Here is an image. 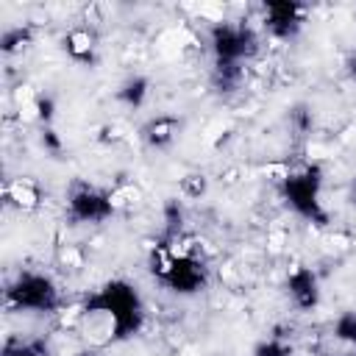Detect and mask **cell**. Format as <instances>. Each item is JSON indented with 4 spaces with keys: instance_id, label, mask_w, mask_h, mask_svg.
Instances as JSON below:
<instances>
[{
    "instance_id": "6da1fadb",
    "label": "cell",
    "mask_w": 356,
    "mask_h": 356,
    "mask_svg": "<svg viewBox=\"0 0 356 356\" xmlns=\"http://www.w3.org/2000/svg\"><path fill=\"white\" fill-rule=\"evenodd\" d=\"M83 312L106 314L111 320V339H117V342L131 339L145 325V303H142L136 286L122 278H111L95 295H89Z\"/></svg>"
},
{
    "instance_id": "7a4b0ae2",
    "label": "cell",
    "mask_w": 356,
    "mask_h": 356,
    "mask_svg": "<svg viewBox=\"0 0 356 356\" xmlns=\"http://www.w3.org/2000/svg\"><path fill=\"white\" fill-rule=\"evenodd\" d=\"M150 273L175 295H195L209 284L206 264L192 253H178L172 245H159L153 250Z\"/></svg>"
},
{
    "instance_id": "3957f363",
    "label": "cell",
    "mask_w": 356,
    "mask_h": 356,
    "mask_svg": "<svg viewBox=\"0 0 356 356\" xmlns=\"http://www.w3.org/2000/svg\"><path fill=\"white\" fill-rule=\"evenodd\" d=\"M320 189H323V170L320 164H306L295 172H286L281 178V195L284 200L306 220L314 225H325L328 214L320 203Z\"/></svg>"
},
{
    "instance_id": "277c9868",
    "label": "cell",
    "mask_w": 356,
    "mask_h": 356,
    "mask_svg": "<svg viewBox=\"0 0 356 356\" xmlns=\"http://www.w3.org/2000/svg\"><path fill=\"white\" fill-rule=\"evenodd\" d=\"M209 44H211L214 61H220V64H242L245 58L256 56L259 36L248 25L217 22L209 31Z\"/></svg>"
},
{
    "instance_id": "5b68a950",
    "label": "cell",
    "mask_w": 356,
    "mask_h": 356,
    "mask_svg": "<svg viewBox=\"0 0 356 356\" xmlns=\"http://www.w3.org/2000/svg\"><path fill=\"white\" fill-rule=\"evenodd\" d=\"M14 309L25 312H53L58 306V289L44 273H22L6 292Z\"/></svg>"
},
{
    "instance_id": "8992f818",
    "label": "cell",
    "mask_w": 356,
    "mask_h": 356,
    "mask_svg": "<svg viewBox=\"0 0 356 356\" xmlns=\"http://www.w3.org/2000/svg\"><path fill=\"white\" fill-rule=\"evenodd\" d=\"M67 211L75 222H103L114 214V203H111V195L97 186L72 184L67 195Z\"/></svg>"
},
{
    "instance_id": "52a82bcc",
    "label": "cell",
    "mask_w": 356,
    "mask_h": 356,
    "mask_svg": "<svg viewBox=\"0 0 356 356\" xmlns=\"http://www.w3.org/2000/svg\"><path fill=\"white\" fill-rule=\"evenodd\" d=\"M306 6L295 0H273L264 6V25L275 39H292L303 28Z\"/></svg>"
},
{
    "instance_id": "ba28073f",
    "label": "cell",
    "mask_w": 356,
    "mask_h": 356,
    "mask_svg": "<svg viewBox=\"0 0 356 356\" xmlns=\"http://www.w3.org/2000/svg\"><path fill=\"white\" fill-rule=\"evenodd\" d=\"M286 289H289L292 303L303 312H312L320 303V281L312 267H295L286 275Z\"/></svg>"
},
{
    "instance_id": "9c48e42d",
    "label": "cell",
    "mask_w": 356,
    "mask_h": 356,
    "mask_svg": "<svg viewBox=\"0 0 356 356\" xmlns=\"http://www.w3.org/2000/svg\"><path fill=\"white\" fill-rule=\"evenodd\" d=\"M178 128H181V122H178L175 117L161 114V117H153L150 122H145L142 139H145L147 147L161 150V147H170V145H172V139L178 136Z\"/></svg>"
},
{
    "instance_id": "30bf717a",
    "label": "cell",
    "mask_w": 356,
    "mask_h": 356,
    "mask_svg": "<svg viewBox=\"0 0 356 356\" xmlns=\"http://www.w3.org/2000/svg\"><path fill=\"white\" fill-rule=\"evenodd\" d=\"M64 50L75 58V61H83V64H92L95 61V50H97V39L89 28H75L64 36Z\"/></svg>"
},
{
    "instance_id": "8fae6325",
    "label": "cell",
    "mask_w": 356,
    "mask_h": 356,
    "mask_svg": "<svg viewBox=\"0 0 356 356\" xmlns=\"http://www.w3.org/2000/svg\"><path fill=\"white\" fill-rule=\"evenodd\" d=\"M147 92H150V81L145 75H131L120 83L117 89V100L125 103L128 108H139L145 100H147Z\"/></svg>"
},
{
    "instance_id": "7c38bea8",
    "label": "cell",
    "mask_w": 356,
    "mask_h": 356,
    "mask_svg": "<svg viewBox=\"0 0 356 356\" xmlns=\"http://www.w3.org/2000/svg\"><path fill=\"white\" fill-rule=\"evenodd\" d=\"M6 197L17 206V209H36L39 206V189L28 181H14L8 189H6Z\"/></svg>"
},
{
    "instance_id": "4fadbf2b",
    "label": "cell",
    "mask_w": 356,
    "mask_h": 356,
    "mask_svg": "<svg viewBox=\"0 0 356 356\" xmlns=\"http://www.w3.org/2000/svg\"><path fill=\"white\" fill-rule=\"evenodd\" d=\"M31 39H33V33H31V28H8V31H3V39H0V47H3V53H19L22 47H28L31 44Z\"/></svg>"
},
{
    "instance_id": "5bb4252c",
    "label": "cell",
    "mask_w": 356,
    "mask_h": 356,
    "mask_svg": "<svg viewBox=\"0 0 356 356\" xmlns=\"http://www.w3.org/2000/svg\"><path fill=\"white\" fill-rule=\"evenodd\" d=\"M334 337L356 350V312H342L334 323Z\"/></svg>"
},
{
    "instance_id": "9a60e30c",
    "label": "cell",
    "mask_w": 356,
    "mask_h": 356,
    "mask_svg": "<svg viewBox=\"0 0 356 356\" xmlns=\"http://www.w3.org/2000/svg\"><path fill=\"white\" fill-rule=\"evenodd\" d=\"M242 78V64H220L214 61V83L222 89H234Z\"/></svg>"
},
{
    "instance_id": "2e32d148",
    "label": "cell",
    "mask_w": 356,
    "mask_h": 356,
    "mask_svg": "<svg viewBox=\"0 0 356 356\" xmlns=\"http://www.w3.org/2000/svg\"><path fill=\"white\" fill-rule=\"evenodd\" d=\"M253 356H292V348H289L284 339L273 337V339L259 342V345L253 348Z\"/></svg>"
},
{
    "instance_id": "e0dca14e",
    "label": "cell",
    "mask_w": 356,
    "mask_h": 356,
    "mask_svg": "<svg viewBox=\"0 0 356 356\" xmlns=\"http://www.w3.org/2000/svg\"><path fill=\"white\" fill-rule=\"evenodd\" d=\"M3 356H47V348L42 342H8Z\"/></svg>"
},
{
    "instance_id": "ac0fdd59",
    "label": "cell",
    "mask_w": 356,
    "mask_h": 356,
    "mask_svg": "<svg viewBox=\"0 0 356 356\" xmlns=\"http://www.w3.org/2000/svg\"><path fill=\"white\" fill-rule=\"evenodd\" d=\"M36 117L42 122H50L53 120V97H39L36 100Z\"/></svg>"
},
{
    "instance_id": "d6986e66",
    "label": "cell",
    "mask_w": 356,
    "mask_h": 356,
    "mask_svg": "<svg viewBox=\"0 0 356 356\" xmlns=\"http://www.w3.org/2000/svg\"><path fill=\"white\" fill-rule=\"evenodd\" d=\"M42 145H44V147H50L53 153H58V150H61V139L56 136V131H53V128H44V131H42Z\"/></svg>"
},
{
    "instance_id": "ffe728a7",
    "label": "cell",
    "mask_w": 356,
    "mask_h": 356,
    "mask_svg": "<svg viewBox=\"0 0 356 356\" xmlns=\"http://www.w3.org/2000/svg\"><path fill=\"white\" fill-rule=\"evenodd\" d=\"M348 72H350V78L356 81V53H353V56L348 58Z\"/></svg>"
},
{
    "instance_id": "44dd1931",
    "label": "cell",
    "mask_w": 356,
    "mask_h": 356,
    "mask_svg": "<svg viewBox=\"0 0 356 356\" xmlns=\"http://www.w3.org/2000/svg\"><path fill=\"white\" fill-rule=\"evenodd\" d=\"M75 356H97V350H78Z\"/></svg>"
},
{
    "instance_id": "7402d4cb",
    "label": "cell",
    "mask_w": 356,
    "mask_h": 356,
    "mask_svg": "<svg viewBox=\"0 0 356 356\" xmlns=\"http://www.w3.org/2000/svg\"><path fill=\"white\" fill-rule=\"evenodd\" d=\"M353 206H356V184H353Z\"/></svg>"
}]
</instances>
